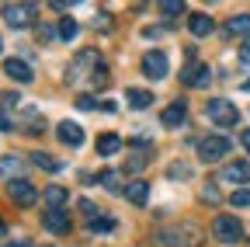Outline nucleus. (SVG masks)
I'll list each match as a JSON object with an SVG mask.
<instances>
[{
  "label": "nucleus",
  "mask_w": 250,
  "mask_h": 247,
  "mask_svg": "<svg viewBox=\"0 0 250 247\" xmlns=\"http://www.w3.org/2000/svg\"><path fill=\"white\" fill-rule=\"evenodd\" d=\"M7 199H11L14 205L28 209V205H35V199H39V188H35L31 181H24V178H11V181H7Z\"/></svg>",
  "instance_id": "nucleus-3"
},
{
  "label": "nucleus",
  "mask_w": 250,
  "mask_h": 247,
  "mask_svg": "<svg viewBox=\"0 0 250 247\" xmlns=\"http://www.w3.org/2000/svg\"><path fill=\"white\" fill-rule=\"evenodd\" d=\"M125 101H129V108L143 112V108H149V105H153V94H149V90H143V87H129Z\"/></svg>",
  "instance_id": "nucleus-16"
},
{
  "label": "nucleus",
  "mask_w": 250,
  "mask_h": 247,
  "mask_svg": "<svg viewBox=\"0 0 250 247\" xmlns=\"http://www.w3.org/2000/svg\"><path fill=\"white\" fill-rule=\"evenodd\" d=\"M14 247H31V244H14Z\"/></svg>",
  "instance_id": "nucleus-36"
},
{
  "label": "nucleus",
  "mask_w": 250,
  "mask_h": 247,
  "mask_svg": "<svg viewBox=\"0 0 250 247\" xmlns=\"http://www.w3.org/2000/svg\"><path fill=\"white\" fill-rule=\"evenodd\" d=\"M240 59H243V63H250V42H247V45L240 49Z\"/></svg>",
  "instance_id": "nucleus-32"
},
{
  "label": "nucleus",
  "mask_w": 250,
  "mask_h": 247,
  "mask_svg": "<svg viewBox=\"0 0 250 247\" xmlns=\"http://www.w3.org/2000/svg\"><path fill=\"white\" fill-rule=\"evenodd\" d=\"M212 233H215V240H223V244H236L243 237V223L236 220V216H215V220H212Z\"/></svg>",
  "instance_id": "nucleus-5"
},
{
  "label": "nucleus",
  "mask_w": 250,
  "mask_h": 247,
  "mask_svg": "<svg viewBox=\"0 0 250 247\" xmlns=\"http://www.w3.org/2000/svg\"><path fill=\"white\" fill-rule=\"evenodd\" d=\"M77 108H80V112H98L101 105L94 101V94H80V98H77Z\"/></svg>",
  "instance_id": "nucleus-26"
},
{
  "label": "nucleus",
  "mask_w": 250,
  "mask_h": 247,
  "mask_svg": "<svg viewBox=\"0 0 250 247\" xmlns=\"http://www.w3.org/2000/svg\"><path fill=\"white\" fill-rule=\"evenodd\" d=\"M118 150H122V136L118 133H104L98 139V153H101V157H115Z\"/></svg>",
  "instance_id": "nucleus-17"
},
{
  "label": "nucleus",
  "mask_w": 250,
  "mask_h": 247,
  "mask_svg": "<svg viewBox=\"0 0 250 247\" xmlns=\"http://www.w3.org/2000/svg\"><path fill=\"white\" fill-rule=\"evenodd\" d=\"M122 195L129 199V202H136V205H146V199H149V184L146 181H129L122 188Z\"/></svg>",
  "instance_id": "nucleus-14"
},
{
  "label": "nucleus",
  "mask_w": 250,
  "mask_h": 247,
  "mask_svg": "<svg viewBox=\"0 0 250 247\" xmlns=\"http://www.w3.org/2000/svg\"><path fill=\"white\" fill-rule=\"evenodd\" d=\"M236 209H243V205H250V192L247 188H240V192H233V199H229Z\"/></svg>",
  "instance_id": "nucleus-27"
},
{
  "label": "nucleus",
  "mask_w": 250,
  "mask_h": 247,
  "mask_svg": "<svg viewBox=\"0 0 250 247\" xmlns=\"http://www.w3.org/2000/svg\"><path fill=\"white\" fill-rule=\"evenodd\" d=\"M94 233H111L115 230V216H98V212H94V220L87 223Z\"/></svg>",
  "instance_id": "nucleus-22"
},
{
  "label": "nucleus",
  "mask_w": 250,
  "mask_h": 247,
  "mask_svg": "<svg viewBox=\"0 0 250 247\" xmlns=\"http://www.w3.org/2000/svg\"><path fill=\"white\" fill-rule=\"evenodd\" d=\"M184 118H188V108H184L181 101H174V105H167V108L160 112V122H164L167 129H177L181 122H184Z\"/></svg>",
  "instance_id": "nucleus-13"
},
{
  "label": "nucleus",
  "mask_w": 250,
  "mask_h": 247,
  "mask_svg": "<svg viewBox=\"0 0 250 247\" xmlns=\"http://www.w3.org/2000/svg\"><path fill=\"white\" fill-rule=\"evenodd\" d=\"M143 73H146L149 80H164V77L170 73L167 52H160V49H149V52L143 56Z\"/></svg>",
  "instance_id": "nucleus-6"
},
{
  "label": "nucleus",
  "mask_w": 250,
  "mask_h": 247,
  "mask_svg": "<svg viewBox=\"0 0 250 247\" xmlns=\"http://www.w3.org/2000/svg\"><path fill=\"white\" fill-rule=\"evenodd\" d=\"M94 67H101V63H98V49H83V52H80V59L70 67V77L77 80V77H83L87 70L94 73Z\"/></svg>",
  "instance_id": "nucleus-11"
},
{
  "label": "nucleus",
  "mask_w": 250,
  "mask_h": 247,
  "mask_svg": "<svg viewBox=\"0 0 250 247\" xmlns=\"http://www.w3.org/2000/svg\"><path fill=\"white\" fill-rule=\"evenodd\" d=\"M42 226L49 230V233H70V216L62 212V209H45V216H42Z\"/></svg>",
  "instance_id": "nucleus-9"
},
{
  "label": "nucleus",
  "mask_w": 250,
  "mask_h": 247,
  "mask_svg": "<svg viewBox=\"0 0 250 247\" xmlns=\"http://www.w3.org/2000/svg\"><path fill=\"white\" fill-rule=\"evenodd\" d=\"M4 233H7V223H4V220H0V237H4Z\"/></svg>",
  "instance_id": "nucleus-35"
},
{
  "label": "nucleus",
  "mask_w": 250,
  "mask_h": 247,
  "mask_svg": "<svg viewBox=\"0 0 250 247\" xmlns=\"http://www.w3.org/2000/svg\"><path fill=\"white\" fill-rule=\"evenodd\" d=\"M215 199H219L215 184H212V181H205V188H202V202H215Z\"/></svg>",
  "instance_id": "nucleus-28"
},
{
  "label": "nucleus",
  "mask_w": 250,
  "mask_h": 247,
  "mask_svg": "<svg viewBox=\"0 0 250 247\" xmlns=\"http://www.w3.org/2000/svg\"><path fill=\"white\" fill-rule=\"evenodd\" d=\"M35 0H24V4H11V7H4V21L11 24V28H31L35 24Z\"/></svg>",
  "instance_id": "nucleus-4"
},
{
  "label": "nucleus",
  "mask_w": 250,
  "mask_h": 247,
  "mask_svg": "<svg viewBox=\"0 0 250 247\" xmlns=\"http://www.w3.org/2000/svg\"><path fill=\"white\" fill-rule=\"evenodd\" d=\"M4 73L18 84H31L35 80V73H31V67L24 63V59H4Z\"/></svg>",
  "instance_id": "nucleus-10"
},
{
  "label": "nucleus",
  "mask_w": 250,
  "mask_h": 247,
  "mask_svg": "<svg viewBox=\"0 0 250 247\" xmlns=\"http://www.w3.org/2000/svg\"><path fill=\"white\" fill-rule=\"evenodd\" d=\"M31 160H35V167H42V171H59V167H62L59 160H52L49 153H42V150H35V153H31Z\"/></svg>",
  "instance_id": "nucleus-23"
},
{
  "label": "nucleus",
  "mask_w": 250,
  "mask_h": 247,
  "mask_svg": "<svg viewBox=\"0 0 250 247\" xmlns=\"http://www.w3.org/2000/svg\"><path fill=\"white\" fill-rule=\"evenodd\" d=\"M226 35H250V14H233L229 21H226Z\"/></svg>",
  "instance_id": "nucleus-19"
},
{
  "label": "nucleus",
  "mask_w": 250,
  "mask_h": 247,
  "mask_svg": "<svg viewBox=\"0 0 250 247\" xmlns=\"http://www.w3.org/2000/svg\"><path fill=\"white\" fill-rule=\"evenodd\" d=\"M101 184H108V188H115V184H118V174H101Z\"/></svg>",
  "instance_id": "nucleus-29"
},
{
  "label": "nucleus",
  "mask_w": 250,
  "mask_h": 247,
  "mask_svg": "<svg viewBox=\"0 0 250 247\" xmlns=\"http://www.w3.org/2000/svg\"><path fill=\"white\" fill-rule=\"evenodd\" d=\"M77 32H80V24H77L73 18H62V21H59V28H56V35H59L62 42H73V39H77Z\"/></svg>",
  "instance_id": "nucleus-21"
},
{
  "label": "nucleus",
  "mask_w": 250,
  "mask_h": 247,
  "mask_svg": "<svg viewBox=\"0 0 250 247\" xmlns=\"http://www.w3.org/2000/svg\"><path fill=\"white\" fill-rule=\"evenodd\" d=\"M181 80H184V84H191V87H205V84L212 80V70H208V67H202V63H195V59H188Z\"/></svg>",
  "instance_id": "nucleus-8"
},
{
  "label": "nucleus",
  "mask_w": 250,
  "mask_h": 247,
  "mask_svg": "<svg viewBox=\"0 0 250 247\" xmlns=\"http://www.w3.org/2000/svg\"><path fill=\"white\" fill-rule=\"evenodd\" d=\"M188 32L198 35V39L212 35V18H208V14H191V18H188Z\"/></svg>",
  "instance_id": "nucleus-15"
},
{
  "label": "nucleus",
  "mask_w": 250,
  "mask_h": 247,
  "mask_svg": "<svg viewBox=\"0 0 250 247\" xmlns=\"http://www.w3.org/2000/svg\"><path fill=\"white\" fill-rule=\"evenodd\" d=\"M160 4V11L167 14V18H177L181 11H184V0H156Z\"/></svg>",
  "instance_id": "nucleus-25"
},
{
  "label": "nucleus",
  "mask_w": 250,
  "mask_h": 247,
  "mask_svg": "<svg viewBox=\"0 0 250 247\" xmlns=\"http://www.w3.org/2000/svg\"><path fill=\"white\" fill-rule=\"evenodd\" d=\"M0 49H4V45H0Z\"/></svg>",
  "instance_id": "nucleus-37"
},
{
  "label": "nucleus",
  "mask_w": 250,
  "mask_h": 247,
  "mask_svg": "<svg viewBox=\"0 0 250 247\" xmlns=\"http://www.w3.org/2000/svg\"><path fill=\"white\" fill-rule=\"evenodd\" d=\"M0 105H7V108L18 105V94H0Z\"/></svg>",
  "instance_id": "nucleus-30"
},
{
  "label": "nucleus",
  "mask_w": 250,
  "mask_h": 247,
  "mask_svg": "<svg viewBox=\"0 0 250 247\" xmlns=\"http://www.w3.org/2000/svg\"><path fill=\"white\" fill-rule=\"evenodd\" d=\"M56 7H73V4H83V0H52Z\"/></svg>",
  "instance_id": "nucleus-31"
},
{
  "label": "nucleus",
  "mask_w": 250,
  "mask_h": 247,
  "mask_svg": "<svg viewBox=\"0 0 250 247\" xmlns=\"http://www.w3.org/2000/svg\"><path fill=\"white\" fill-rule=\"evenodd\" d=\"M205 112H208V118L215 122L219 129H229V126H236V122H240L236 105H233V101H226V98H212V101L205 105Z\"/></svg>",
  "instance_id": "nucleus-1"
},
{
  "label": "nucleus",
  "mask_w": 250,
  "mask_h": 247,
  "mask_svg": "<svg viewBox=\"0 0 250 247\" xmlns=\"http://www.w3.org/2000/svg\"><path fill=\"white\" fill-rule=\"evenodd\" d=\"M226 181H236V184L250 181V164H247V160H233V164H226Z\"/></svg>",
  "instance_id": "nucleus-18"
},
{
  "label": "nucleus",
  "mask_w": 250,
  "mask_h": 247,
  "mask_svg": "<svg viewBox=\"0 0 250 247\" xmlns=\"http://www.w3.org/2000/svg\"><path fill=\"white\" fill-rule=\"evenodd\" d=\"M7 129H11V118H7V115H0V133H7Z\"/></svg>",
  "instance_id": "nucleus-33"
},
{
  "label": "nucleus",
  "mask_w": 250,
  "mask_h": 247,
  "mask_svg": "<svg viewBox=\"0 0 250 247\" xmlns=\"http://www.w3.org/2000/svg\"><path fill=\"white\" fill-rule=\"evenodd\" d=\"M240 143H243V146L250 150V129H243V136H240Z\"/></svg>",
  "instance_id": "nucleus-34"
},
{
  "label": "nucleus",
  "mask_w": 250,
  "mask_h": 247,
  "mask_svg": "<svg viewBox=\"0 0 250 247\" xmlns=\"http://www.w3.org/2000/svg\"><path fill=\"white\" fill-rule=\"evenodd\" d=\"M56 133H59V139L66 143V146H80V143H83V129L77 126V122H70V118H66V122H59Z\"/></svg>",
  "instance_id": "nucleus-12"
},
{
  "label": "nucleus",
  "mask_w": 250,
  "mask_h": 247,
  "mask_svg": "<svg viewBox=\"0 0 250 247\" xmlns=\"http://www.w3.org/2000/svg\"><path fill=\"white\" fill-rule=\"evenodd\" d=\"M18 171H21V157H14V153L0 157V174H4V178H11V174H18Z\"/></svg>",
  "instance_id": "nucleus-24"
},
{
  "label": "nucleus",
  "mask_w": 250,
  "mask_h": 247,
  "mask_svg": "<svg viewBox=\"0 0 250 247\" xmlns=\"http://www.w3.org/2000/svg\"><path fill=\"white\" fill-rule=\"evenodd\" d=\"M42 195H45V205H49V209H62V205H66V188H59V184L45 188Z\"/></svg>",
  "instance_id": "nucleus-20"
},
{
  "label": "nucleus",
  "mask_w": 250,
  "mask_h": 247,
  "mask_svg": "<svg viewBox=\"0 0 250 247\" xmlns=\"http://www.w3.org/2000/svg\"><path fill=\"white\" fill-rule=\"evenodd\" d=\"M156 244L164 247H198V230L195 226H170L156 233Z\"/></svg>",
  "instance_id": "nucleus-2"
},
{
  "label": "nucleus",
  "mask_w": 250,
  "mask_h": 247,
  "mask_svg": "<svg viewBox=\"0 0 250 247\" xmlns=\"http://www.w3.org/2000/svg\"><path fill=\"white\" fill-rule=\"evenodd\" d=\"M226 150H229V139H226V136H205V139L198 143V157H202L205 164H215V160L226 157Z\"/></svg>",
  "instance_id": "nucleus-7"
}]
</instances>
